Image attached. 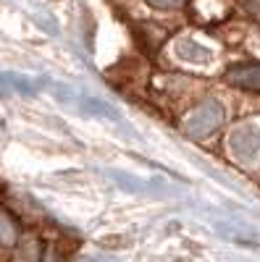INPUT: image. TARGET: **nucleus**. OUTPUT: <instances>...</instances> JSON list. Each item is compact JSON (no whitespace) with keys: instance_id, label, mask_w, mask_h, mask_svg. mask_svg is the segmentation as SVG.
<instances>
[{"instance_id":"4","label":"nucleus","mask_w":260,"mask_h":262,"mask_svg":"<svg viewBox=\"0 0 260 262\" xmlns=\"http://www.w3.org/2000/svg\"><path fill=\"white\" fill-rule=\"evenodd\" d=\"M176 55L182 60H194V63H208L213 58V53L194 39H179L176 42Z\"/></svg>"},{"instance_id":"3","label":"nucleus","mask_w":260,"mask_h":262,"mask_svg":"<svg viewBox=\"0 0 260 262\" xmlns=\"http://www.w3.org/2000/svg\"><path fill=\"white\" fill-rule=\"evenodd\" d=\"M226 81L231 86H239V90L260 92V63L234 66V69H229V74H226Z\"/></svg>"},{"instance_id":"1","label":"nucleus","mask_w":260,"mask_h":262,"mask_svg":"<svg viewBox=\"0 0 260 262\" xmlns=\"http://www.w3.org/2000/svg\"><path fill=\"white\" fill-rule=\"evenodd\" d=\"M224 123V107L218 100H205L203 105H197L194 111L184 118L182 128L184 134L192 137V139H203L208 134H213V131H218Z\"/></svg>"},{"instance_id":"5","label":"nucleus","mask_w":260,"mask_h":262,"mask_svg":"<svg viewBox=\"0 0 260 262\" xmlns=\"http://www.w3.org/2000/svg\"><path fill=\"white\" fill-rule=\"evenodd\" d=\"M18 242V226L11 217V212L0 210V247H13Z\"/></svg>"},{"instance_id":"6","label":"nucleus","mask_w":260,"mask_h":262,"mask_svg":"<svg viewBox=\"0 0 260 262\" xmlns=\"http://www.w3.org/2000/svg\"><path fill=\"white\" fill-rule=\"evenodd\" d=\"M153 8H161V11H171V8H182L184 0H147Z\"/></svg>"},{"instance_id":"8","label":"nucleus","mask_w":260,"mask_h":262,"mask_svg":"<svg viewBox=\"0 0 260 262\" xmlns=\"http://www.w3.org/2000/svg\"><path fill=\"white\" fill-rule=\"evenodd\" d=\"M250 13H255V16H260V0H250Z\"/></svg>"},{"instance_id":"2","label":"nucleus","mask_w":260,"mask_h":262,"mask_svg":"<svg viewBox=\"0 0 260 262\" xmlns=\"http://www.w3.org/2000/svg\"><path fill=\"white\" fill-rule=\"evenodd\" d=\"M229 144H231V152H234L236 158L252 160L257 152H260V128L257 126H250V123L234 128L231 137H229Z\"/></svg>"},{"instance_id":"7","label":"nucleus","mask_w":260,"mask_h":262,"mask_svg":"<svg viewBox=\"0 0 260 262\" xmlns=\"http://www.w3.org/2000/svg\"><path fill=\"white\" fill-rule=\"evenodd\" d=\"M39 262H61V257H58V252L53 247H45L42 249V259Z\"/></svg>"}]
</instances>
